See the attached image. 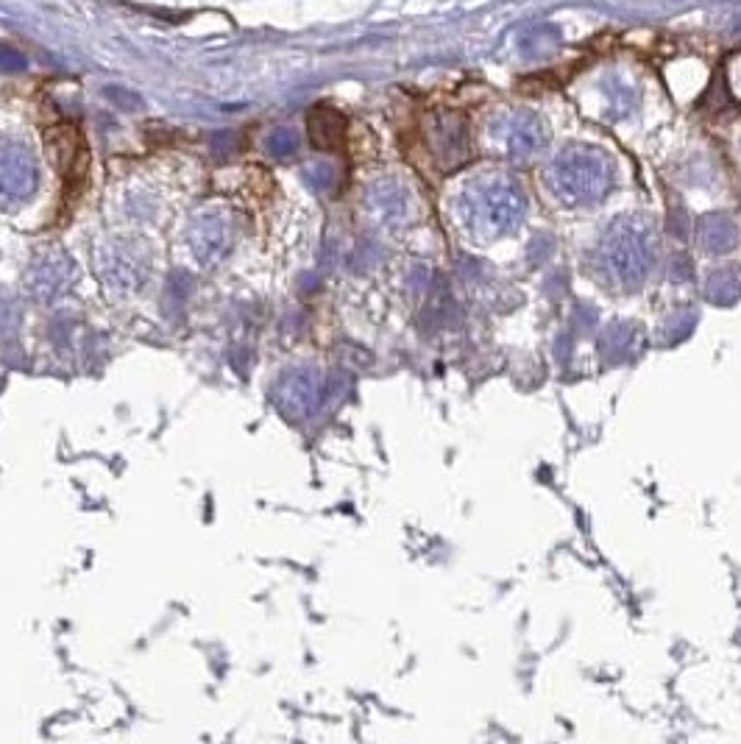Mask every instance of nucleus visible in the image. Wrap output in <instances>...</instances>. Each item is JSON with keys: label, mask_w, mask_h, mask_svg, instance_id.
<instances>
[{"label": "nucleus", "mask_w": 741, "mask_h": 744, "mask_svg": "<svg viewBox=\"0 0 741 744\" xmlns=\"http://www.w3.org/2000/svg\"><path fill=\"white\" fill-rule=\"evenodd\" d=\"M318 382L307 371H293L290 377L282 379L276 388V402L290 416H304L312 407L318 405Z\"/></svg>", "instance_id": "39448f33"}, {"label": "nucleus", "mask_w": 741, "mask_h": 744, "mask_svg": "<svg viewBox=\"0 0 741 744\" xmlns=\"http://www.w3.org/2000/svg\"><path fill=\"white\" fill-rule=\"evenodd\" d=\"M104 274L115 285L137 288L145 279V257L129 246L109 248L104 254Z\"/></svg>", "instance_id": "423d86ee"}, {"label": "nucleus", "mask_w": 741, "mask_h": 744, "mask_svg": "<svg viewBox=\"0 0 741 744\" xmlns=\"http://www.w3.org/2000/svg\"><path fill=\"white\" fill-rule=\"evenodd\" d=\"M76 282V268L65 254L53 251V254H42L28 268V290L37 296L39 301H53L73 288Z\"/></svg>", "instance_id": "7ed1b4c3"}, {"label": "nucleus", "mask_w": 741, "mask_h": 744, "mask_svg": "<svg viewBox=\"0 0 741 744\" xmlns=\"http://www.w3.org/2000/svg\"><path fill=\"white\" fill-rule=\"evenodd\" d=\"M39 165L26 145L0 140V209H17L37 193Z\"/></svg>", "instance_id": "f03ea898"}, {"label": "nucleus", "mask_w": 741, "mask_h": 744, "mask_svg": "<svg viewBox=\"0 0 741 744\" xmlns=\"http://www.w3.org/2000/svg\"><path fill=\"white\" fill-rule=\"evenodd\" d=\"M190 243L195 257H201L204 262L221 260L232 248V223L223 212H204L201 218H195L190 229Z\"/></svg>", "instance_id": "20e7f679"}, {"label": "nucleus", "mask_w": 741, "mask_h": 744, "mask_svg": "<svg viewBox=\"0 0 741 744\" xmlns=\"http://www.w3.org/2000/svg\"><path fill=\"white\" fill-rule=\"evenodd\" d=\"M265 148H268V154H271V157H276V159L293 157V154L299 151V134H296L293 129L271 131V137H268Z\"/></svg>", "instance_id": "1a4fd4ad"}, {"label": "nucleus", "mask_w": 741, "mask_h": 744, "mask_svg": "<svg viewBox=\"0 0 741 744\" xmlns=\"http://www.w3.org/2000/svg\"><path fill=\"white\" fill-rule=\"evenodd\" d=\"M507 143H510V151L519 154V157L533 154L535 148L544 143L541 123L533 115H516L513 123H510V131H507Z\"/></svg>", "instance_id": "6e6552de"}, {"label": "nucleus", "mask_w": 741, "mask_h": 744, "mask_svg": "<svg viewBox=\"0 0 741 744\" xmlns=\"http://www.w3.org/2000/svg\"><path fill=\"white\" fill-rule=\"evenodd\" d=\"M552 179L560 187V193L591 201L608 190L611 168H608V159L594 148H569L555 159Z\"/></svg>", "instance_id": "f257e3e1"}, {"label": "nucleus", "mask_w": 741, "mask_h": 744, "mask_svg": "<svg viewBox=\"0 0 741 744\" xmlns=\"http://www.w3.org/2000/svg\"><path fill=\"white\" fill-rule=\"evenodd\" d=\"M312 179V184H318V187H326V184L335 179V170L329 168V165H315V168L307 173Z\"/></svg>", "instance_id": "f8f14e48"}, {"label": "nucleus", "mask_w": 741, "mask_h": 744, "mask_svg": "<svg viewBox=\"0 0 741 744\" xmlns=\"http://www.w3.org/2000/svg\"><path fill=\"white\" fill-rule=\"evenodd\" d=\"M14 324H17V313H14L12 301L0 299V338L9 335L14 329Z\"/></svg>", "instance_id": "9b49d317"}, {"label": "nucleus", "mask_w": 741, "mask_h": 744, "mask_svg": "<svg viewBox=\"0 0 741 744\" xmlns=\"http://www.w3.org/2000/svg\"><path fill=\"white\" fill-rule=\"evenodd\" d=\"M20 70H26V56L12 45H0V73H20Z\"/></svg>", "instance_id": "9d476101"}, {"label": "nucleus", "mask_w": 741, "mask_h": 744, "mask_svg": "<svg viewBox=\"0 0 741 744\" xmlns=\"http://www.w3.org/2000/svg\"><path fill=\"white\" fill-rule=\"evenodd\" d=\"M307 129H310L312 145H318V148H335L343 140L346 120H343L340 112L329 109V106H315L310 112V118H307Z\"/></svg>", "instance_id": "0eeeda50"}]
</instances>
